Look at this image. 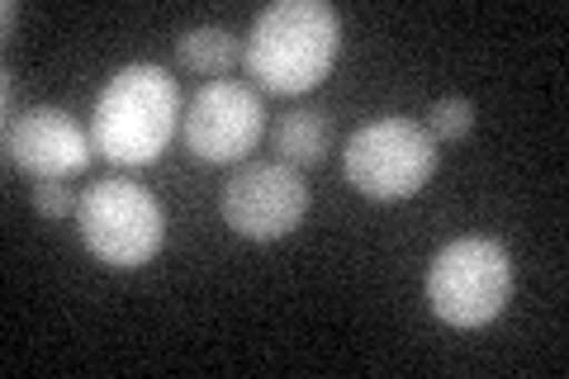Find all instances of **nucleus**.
Returning <instances> with one entry per match:
<instances>
[{"label":"nucleus","instance_id":"obj_1","mask_svg":"<svg viewBox=\"0 0 569 379\" xmlns=\"http://www.w3.org/2000/svg\"><path fill=\"white\" fill-rule=\"evenodd\" d=\"M181 86L167 67L157 62H129L119 67L110 86L100 90L91 114V142L96 157L114 167H148L167 152L171 133L181 129Z\"/></svg>","mask_w":569,"mask_h":379},{"label":"nucleus","instance_id":"obj_2","mask_svg":"<svg viewBox=\"0 0 569 379\" xmlns=\"http://www.w3.org/2000/svg\"><path fill=\"white\" fill-rule=\"evenodd\" d=\"M342 48V20L328 0H276L257 14L247 33V77L271 96H305L328 71Z\"/></svg>","mask_w":569,"mask_h":379},{"label":"nucleus","instance_id":"obj_3","mask_svg":"<svg viewBox=\"0 0 569 379\" xmlns=\"http://www.w3.org/2000/svg\"><path fill=\"white\" fill-rule=\"evenodd\" d=\"M77 228L86 251L110 270L148 266L167 242V213L138 180L104 176L77 200Z\"/></svg>","mask_w":569,"mask_h":379},{"label":"nucleus","instance_id":"obj_4","mask_svg":"<svg viewBox=\"0 0 569 379\" xmlns=\"http://www.w3.org/2000/svg\"><path fill=\"white\" fill-rule=\"evenodd\" d=\"M512 299V257L493 238H456L427 266V303L451 328H485Z\"/></svg>","mask_w":569,"mask_h":379},{"label":"nucleus","instance_id":"obj_5","mask_svg":"<svg viewBox=\"0 0 569 379\" xmlns=\"http://www.w3.org/2000/svg\"><path fill=\"white\" fill-rule=\"evenodd\" d=\"M437 138L413 119H376L366 129H356L347 138V180L366 200L380 205H399L413 200V195L437 176Z\"/></svg>","mask_w":569,"mask_h":379},{"label":"nucleus","instance_id":"obj_6","mask_svg":"<svg viewBox=\"0 0 569 379\" xmlns=\"http://www.w3.org/2000/svg\"><path fill=\"white\" fill-rule=\"evenodd\" d=\"M223 223L238 238L252 242H276L284 232H295L309 213V186L299 167L290 161H247L219 190Z\"/></svg>","mask_w":569,"mask_h":379},{"label":"nucleus","instance_id":"obj_7","mask_svg":"<svg viewBox=\"0 0 569 379\" xmlns=\"http://www.w3.org/2000/svg\"><path fill=\"white\" fill-rule=\"evenodd\" d=\"M266 133V104L252 86L242 81H209L194 90L190 110L181 119L186 152L209 167L242 161Z\"/></svg>","mask_w":569,"mask_h":379},{"label":"nucleus","instance_id":"obj_8","mask_svg":"<svg viewBox=\"0 0 569 379\" xmlns=\"http://www.w3.org/2000/svg\"><path fill=\"white\" fill-rule=\"evenodd\" d=\"M91 133L58 104H33V110L6 119V161L29 180H71L91 167Z\"/></svg>","mask_w":569,"mask_h":379},{"label":"nucleus","instance_id":"obj_9","mask_svg":"<svg viewBox=\"0 0 569 379\" xmlns=\"http://www.w3.org/2000/svg\"><path fill=\"white\" fill-rule=\"evenodd\" d=\"M271 148L280 152V161H290V167H299V171L323 167V157L332 152V114L309 110V104L280 114L276 129H271Z\"/></svg>","mask_w":569,"mask_h":379},{"label":"nucleus","instance_id":"obj_10","mask_svg":"<svg viewBox=\"0 0 569 379\" xmlns=\"http://www.w3.org/2000/svg\"><path fill=\"white\" fill-rule=\"evenodd\" d=\"M242 58L238 39L219 24H200V29H186L181 39H176V62L186 71H200V77H223L228 67Z\"/></svg>","mask_w":569,"mask_h":379},{"label":"nucleus","instance_id":"obj_11","mask_svg":"<svg viewBox=\"0 0 569 379\" xmlns=\"http://www.w3.org/2000/svg\"><path fill=\"white\" fill-rule=\"evenodd\" d=\"M427 133L437 142H460L475 133V104L466 96H447L432 104V114H427Z\"/></svg>","mask_w":569,"mask_h":379},{"label":"nucleus","instance_id":"obj_12","mask_svg":"<svg viewBox=\"0 0 569 379\" xmlns=\"http://www.w3.org/2000/svg\"><path fill=\"white\" fill-rule=\"evenodd\" d=\"M29 200H33V209H39L43 219H62V213H77V195H71L62 180H33Z\"/></svg>","mask_w":569,"mask_h":379},{"label":"nucleus","instance_id":"obj_13","mask_svg":"<svg viewBox=\"0 0 569 379\" xmlns=\"http://www.w3.org/2000/svg\"><path fill=\"white\" fill-rule=\"evenodd\" d=\"M0 20H6V39L14 33V20H20V6H14V0H6V14H0Z\"/></svg>","mask_w":569,"mask_h":379}]
</instances>
